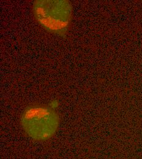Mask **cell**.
<instances>
[{
	"instance_id": "cell-1",
	"label": "cell",
	"mask_w": 142,
	"mask_h": 159,
	"mask_svg": "<svg viewBox=\"0 0 142 159\" xmlns=\"http://www.w3.org/2000/svg\"><path fill=\"white\" fill-rule=\"evenodd\" d=\"M33 13L38 24L47 32L64 38L72 17V6L67 0H36Z\"/></svg>"
},
{
	"instance_id": "cell-2",
	"label": "cell",
	"mask_w": 142,
	"mask_h": 159,
	"mask_svg": "<svg viewBox=\"0 0 142 159\" xmlns=\"http://www.w3.org/2000/svg\"><path fill=\"white\" fill-rule=\"evenodd\" d=\"M60 123L58 113L51 107L42 105L27 107L21 118V127L26 134L36 141L51 139Z\"/></svg>"
}]
</instances>
